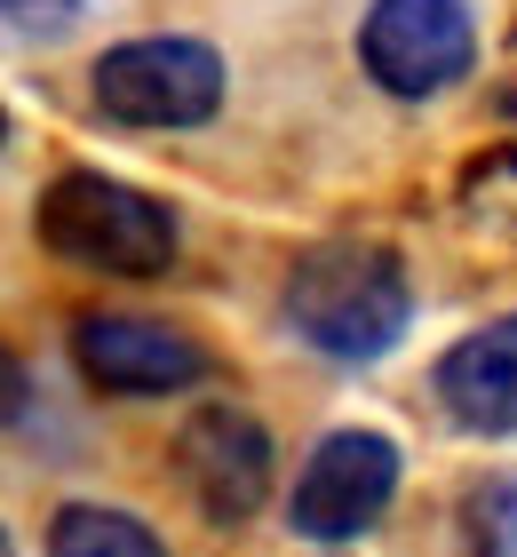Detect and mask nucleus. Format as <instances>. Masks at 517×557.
<instances>
[{"label":"nucleus","instance_id":"1","mask_svg":"<svg viewBox=\"0 0 517 557\" xmlns=\"http://www.w3.org/2000/svg\"><path fill=\"white\" fill-rule=\"evenodd\" d=\"M287 326L319 350V359H343V367H367L382 359L406 319H414V287H406V263L391 247H367V239H327L287 271V295H279Z\"/></svg>","mask_w":517,"mask_h":557},{"label":"nucleus","instance_id":"2","mask_svg":"<svg viewBox=\"0 0 517 557\" xmlns=\"http://www.w3.org/2000/svg\"><path fill=\"white\" fill-rule=\"evenodd\" d=\"M33 232L48 256H64L81 271H112V278H160L175 263V239H184L160 199L103 175V168H64L40 191Z\"/></svg>","mask_w":517,"mask_h":557},{"label":"nucleus","instance_id":"3","mask_svg":"<svg viewBox=\"0 0 517 557\" xmlns=\"http://www.w3.org/2000/svg\"><path fill=\"white\" fill-rule=\"evenodd\" d=\"M88 96L120 128H199L223 104V57L192 33H151L103 48L88 72Z\"/></svg>","mask_w":517,"mask_h":557},{"label":"nucleus","instance_id":"4","mask_svg":"<svg viewBox=\"0 0 517 557\" xmlns=\"http://www.w3.org/2000/svg\"><path fill=\"white\" fill-rule=\"evenodd\" d=\"M478 57V24L470 0H374L367 24H358V64L374 72V88L406 96H446Z\"/></svg>","mask_w":517,"mask_h":557},{"label":"nucleus","instance_id":"5","mask_svg":"<svg viewBox=\"0 0 517 557\" xmlns=\"http://www.w3.org/2000/svg\"><path fill=\"white\" fill-rule=\"evenodd\" d=\"M391 494H398V446L382 430H334V438H319V454L295 478L287 525L310 542H358L391 510Z\"/></svg>","mask_w":517,"mask_h":557},{"label":"nucleus","instance_id":"6","mask_svg":"<svg viewBox=\"0 0 517 557\" xmlns=\"http://www.w3.org/2000/svg\"><path fill=\"white\" fill-rule=\"evenodd\" d=\"M72 359L96 391L112 398H168V391H192L207 383V350L168 319H136V311H88L72 326Z\"/></svg>","mask_w":517,"mask_h":557},{"label":"nucleus","instance_id":"7","mask_svg":"<svg viewBox=\"0 0 517 557\" xmlns=\"http://www.w3.org/2000/svg\"><path fill=\"white\" fill-rule=\"evenodd\" d=\"M175 470L216 525H247L271 502V430L247 407H199L175 438Z\"/></svg>","mask_w":517,"mask_h":557},{"label":"nucleus","instance_id":"8","mask_svg":"<svg viewBox=\"0 0 517 557\" xmlns=\"http://www.w3.org/2000/svg\"><path fill=\"white\" fill-rule=\"evenodd\" d=\"M438 407L461 430H485V438L517 430V311L478 326V335H461L438 359Z\"/></svg>","mask_w":517,"mask_h":557},{"label":"nucleus","instance_id":"9","mask_svg":"<svg viewBox=\"0 0 517 557\" xmlns=\"http://www.w3.org/2000/svg\"><path fill=\"white\" fill-rule=\"evenodd\" d=\"M48 557H168V542L127 510L72 502V510H57V525H48Z\"/></svg>","mask_w":517,"mask_h":557},{"label":"nucleus","instance_id":"10","mask_svg":"<svg viewBox=\"0 0 517 557\" xmlns=\"http://www.w3.org/2000/svg\"><path fill=\"white\" fill-rule=\"evenodd\" d=\"M470 510H478V549H485V557H517V478L478 486Z\"/></svg>","mask_w":517,"mask_h":557},{"label":"nucleus","instance_id":"11","mask_svg":"<svg viewBox=\"0 0 517 557\" xmlns=\"http://www.w3.org/2000/svg\"><path fill=\"white\" fill-rule=\"evenodd\" d=\"M88 0H0V24H9L16 40H64L72 24H81Z\"/></svg>","mask_w":517,"mask_h":557},{"label":"nucleus","instance_id":"12","mask_svg":"<svg viewBox=\"0 0 517 557\" xmlns=\"http://www.w3.org/2000/svg\"><path fill=\"white\" fill-rule=\"evenodd\" d=\"M24 407H33V374H24V359L9 343H0V422H16Z\"/></svg>","mask_w":517,"mask_h":557},{"label":"nucleus","instance_id":"13","mask_svg":"<svg viewBox=\"0 0 517 557\" xmlns=\"http://www.w3.org/2000/svg\"><path fill=\"white\" fill-rule=\"evenodd\" d=\"M0 557H16V549H9V534H0Z\"/></svg>","mask_w":517,"mask_h":557},{"label":"nucleus","instance_id":"14","mask_svg":"<svg viewBox=\"0 0 517 557\" xmlns=\"http://www.w3.org/2000/svg\"><path fill=\"white\" fill-rule=\"evenodd\" d=\"M0 136H9V112H0Z\"/></svg>","mask_w":517,"mask_h":557}]
</instances>
